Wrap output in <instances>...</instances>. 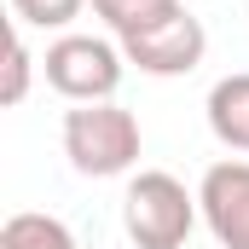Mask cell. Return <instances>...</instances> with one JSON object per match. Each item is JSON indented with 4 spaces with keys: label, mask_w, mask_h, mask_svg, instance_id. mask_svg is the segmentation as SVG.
I'll return each mask as SVG.
<instances>
[{
    "label": "cell",
    "mask_w": 249,
    "mask_h": 249,
    "mask_svg": "<svg viewBox=\"0 0 249 249\" xmlns=\"http://www.w3.org/2000/svg\"><path fill=\"white\" fill-rule=\"evenodd\" d=\"M203 53H209V35H203V23L186 6L174 18H162V23H151V29H139V35L122 41V58L139 64L145 75H191L203 64Z\"/></svg>",
    "instance_id": "4"
},
{
    "label": "cell",
    "mask_w": 249,
    "mask_h": 249,
    "mask_svg": "<svg viewBox=\"0 0 249 249\" xmlns=\"http://www.w3.org/2000/svg\"><path fill=\"white\" fill-rule=\"evenodd\" d=\"M139 145H145L139 139V116L127 105H116V99L75 105L64 116V157L87 180H116V174H127L139 162Z\"/></svg>",
    "instance_id": "1"
},
{
    "label": "cell",
    "mask_w": 249,
    "mask_h": 249,
    "mask_svg": "<svg viewBox=\"0 0 249 249\" xmlns=\"http://www.w3.org/2000/svg\"><path fill=\"white\" fill-rule=\"evenodd\" d=\"M209 127L226 151H249V70L209 87Z\"/></svg>",
    "instance_id": "6"
},
{
    "label": "cell",
    "mask_w": 249,
    "mask_h": 249,
    "mask_svg": "<svg viewBox=\"0 0 249 249\" xmlns=\"http://www.w3.org/2000/svg\"><path fill=\"white\" fill-rule=\"evenodd\" d=\"M197 214H203V203L162 168L133 174V186L122 197V226L139 249H180L197 226Z\"/></svg>",
    "instance_id": "2"
},
{
    "label": "cell",
    "mask_w": 249,
    "mask_h": 249,
    "mask_svg": "<svg viewBox=\"0 0 249 249\" xmlns=\"http://www.w3.org/2000/svg\"><path fill=\"white\" fill-rule=\"evenodd\" d=\"M0 249H81V244H75V232L64 226L58 214L23 209V214H12V220L0 226Z\"/></svg>",
    "instance_id": "7"
},
{
    "label": "cell",
    "mask_w": 249,
    "mask_h": 249,
    "mask_svg": "<svg viewBox=\"0 0 249 249\" xmlns=\"http://www.w3.org/2000/svg\"><path fill=\"white\" fill-rule=\"evenodd\" d=\"M122 64H127L122 47H110L99 35H58L41 70H47V87L64 93L70 105H105L122 87Z\"/></svg>",
    "instance_id": "3"
},
{
    "label": "cell",
    "mask_w": 249,
    "mask_h": 249,
    "mask_svg": "<svg viewBox=\"0 0 249 249\" xmlns=\"http://www.w3.org/2000/svg\"><path fill=\"white\" fill-rule=\"evenodd\" d=\"M197 203L220 249H249V162H214L197 186Z\"/></svg>",
    "instance_id": "5"
},
{
    "label": "cell",
    "mask_w": 249,
    "mask_h": 249,
    "mask_svg": "<svg viewBox=\"0 0 249 249\" xmlns=\"http://www.w3.org/2000/svg\"><path fill=\"white\" fill-rule=\"evenodd\" d=\"M93 12L116 29V41H127V35H139V29H151V23L174 18L180 0H93Z\"/></svg>",
    "instance_id": "8"
},
{
    "label": "cell",
    "mask_w": 249,
    "mask_h": 249,
    "mask_svg": "<svg viewBox=\"0 0 249 249\" xmlns=\"http://www.w3.org/2000/svg\"><path fill=\"white\" fill-rule=\"evenodd\" d=\"M81 6L87 0H12L18 23H29V29H64V23L81 18Z\"/></svg>",
    "instance_id": "9"
},
{
    "label": "cell",
    "mask_w": 249,
    "mask_h": 249,
    "mask_svg": "<svg viewBox=\"0 0 249 249\" xmlns=\"http://www.w3.org/2000/svg\"><path fill=\"white\" fill-rule=\"evenodd\" d=\"M23 93H29V47H23V35H12V47H6V87H0V105H23Z\"/></svg>",
    "instance_id": "10"
}]
</instances>
